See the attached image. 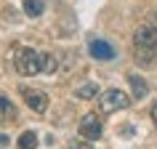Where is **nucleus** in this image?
<instances>
[{"label": "nucleus", "instance_id": "f03ea898", "mask_svg": "<svg viewBox=\"0 0 157 149\" xmlns=\"http://www.w3.org/2000/svg\"><path fill=\"white\" fill-rule=\"evenodd\" d=\"M13 67H16L19 74L32 77V74L40 72V53H37L35 48H19L16 56H13Z\"/></svg>", "mask_w": 157, "mask_h": 149}, {"label": "nucleus", "instance_id": "423d86ee", "mask_svg": "<svg viewBox=\"0 0 157 149\" xmlns=\"http://www.w3.org/2000/svg\"><path fill=\"white\" fill-rule=\"evenodd\" d=\"M19 93L24 96L27 107L32 109V112H45V109H48V96H45L43 91H35V88H27V85H21V88H19Z\"/></svg>", "mask_w": 157, "mask_h": 149}, {"label": "nucleus", "instance_id": "1a4fd4ad", "mask_svg": "<svg viewBox=\"0 0 157 149\" xmlns=\"http://www.w3.org/2000/svg\"><path fill=\"white\" fill-rule=\"evenodd\" d=\"M21 6H24V13H27V16H32V19H37L43 13V8H45L43 0H21Z\"/></svg>", "mask_w": 157, "mask_h": 149}, {"label": "nucleus", "instance_id": "6e6552de", "mask_svg": "<svg viewBox=\"0 0 157 149\" xmlns=\"http://www.w3.org/2000/svg\"><path fill=\"white\" fill-rule=\"evenodd\" d=\"M128 83H131V91H133L136 99H147L149 85L144 83V77H139V74H128Z\"/></svg>", "mask_w": 157, "mask_h": 149}, {"label": "nucleus", "instance_id": "f257e3e1", "mask_svg": "<svg viewBox=\"0 0 157 149\" xmlns=\"http://www.w3.org/2000/svg\"><path fill=\"white\" fill-rule=\"evenodd\" d=\"M136 53H141V64H152V56L157 51V29L155 27H139L133 35Z\"/></svg>", "mask_w": 157, "mask_h": 149}, {"label": "nucleus", "instance_id": "ddd939ff", "mask_svg": "<svg viewBox=\"0 0 157 149\" xmlns=\"http://www.w3.org/2000/svg\"><path fill=\"white\" fill-rule=\"evenodd\" d=\"M69 149H91V141H69Z\"/></svg>", "mask_w": 157, "mask_h": 149}, {"label": "nucleus", "instance_id": "20e7f679", "mask_svg": "<svg viewBox=\"0 0 157 149\" xmlns=\"http://www.w3.org/2000/svg\"><path fill=\"white\" fill-rule=\"evenodd\" d=\"M77 131H80V136L85 141H99L101 133H104V125H101V120L96 115H85L80 120V125H77Z\"/></svg>", "mask_w": 157, "mask_h": 149}, {"label": "nucleus", "instance_id": "f8f14e48", "mask_svg": "<svg viewBox=\"0 0 157 149\" xmlns=\"http://www.w3.org/2000/svg\"><path fill=\"white\" fill-rule=\"evenodd\" d=\"M35 147H37V136L32 131H24L19 136V149H35Z\"/></svg>", "mask_w": 157, "mask_h": 149}, {"label": "nucleus", "instance_id": "9d476101", "mask_svg": "<svg viewBox=\"0 0 157 149\" xmlns=\"http://www.w3.org/2000/svg\"><path fill=\"white\" fill-rule=\"evenodd\" d=\"M75 96H77V99H96V96H99V85L96 83H85V85H80V88L75 91Z\"/></svg>", "mask_w": 157, "mask_h": 149}, {"label": "nucleus", "instance_id": "9b49d317", "mask_svg": "<svg viewBox=\"0 0 157 149\" xmlns=\"http://www.w3.org/2000/svg\"><path fill=\"white\" fill-rule=\"evenodd\" d=\"M56 56L53 53H40V72H56Z\"/></svg>", "mask_w": 157, "mask_h": 149}, {"label": "nucleus", "instance_id": "4468645a", "mask_svg": "<svg viewBox=\"0 0 157 149\" xmlns=\"http://www.w3.org/2000/svg\"><path fill=\"white\" fill-rule=\"evenodd\" d=\"M149 115H152V120H155V128H157V104H152V109H149Z\"/></svg>", "mask_w": 157, "mask_h": 149}, {"label": "nucleus", "instance_id": "2eb2a0df", "mask_svg": "<svg viewBox=\"0 0 157 149\" xmlns=\"http://www.w3.org/2000/svg\"><path fill=\"white\" fill-rule=\"evenodd\" d=\"M0 147H8V136L6 133H0Z\"/></svg>", "mask_w": 157, "mask_h": 149}, {"label": "nucleus", "instance_id": "7ed1b4c3", "mask_svg": "<svg viewBox=\"0 0 157 149\" xmlns=\"http://www.w3.org/2000/svg\"><path fill=\"white\" fill-rule=\"evenodd\" d=\"M99 107L101 112H120V109H128L131 107V99H128V93L123 91H117V88H109V91L101 93V99H99Z\"/></svg>", "mask_w": 157, "mask_h": 149}, {"label": "nucleus", "instance_id": "0eeeda50", "mask_svg": "<svg viewBox=\"0 0 157 149\" xmlns=\"http://www.w3.org/2000/svg\"><path fill=\"white\" fill-rule=\"evenodd\" d=\"M16 107L11 104V99H6V96H0V125H8V123H16Z\"/></svg>", "mask_w": 157, "mask_h": 149}, {"label": "nucleus", "instance_id": "39448f33", "mask_svg": "<svg viewBox=\"0 0 157 149\" xmlns=\"http://www.w3.org/2000/svg\"><path fill=\"white\" fill-rule=\"evenodd\" d=\"M88 51H91V56L96 59V61H112V59L117 56V51L112 43L101 40V37H91L88 40Z\"/></svg>", "mask_w": 157, "mask_h": 149}]
</instances>
